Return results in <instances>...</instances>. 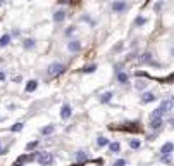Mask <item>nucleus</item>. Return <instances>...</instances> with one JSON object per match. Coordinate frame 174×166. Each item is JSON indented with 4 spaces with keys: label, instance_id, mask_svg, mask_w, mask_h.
I'll return each instance as SVG.
<instances>
[{
    "label": "nucleus",
    "instance_id": "f257e3e1",
    "mask_svg": "<svg viewBox=\"0 0 174 166\" xmlns=\"http://www.w3.org/2000/svg\"><path fill=\"white\" fill-rule=\"evenodd\" d=\"M171 107H172V101H171V99H167V101H162L160 106H159L157 109H153L150 116H152V119H153V118H162L165 113H169V111H171Z\"/></svg>",
    "mask_w": 174,
    "mask_h": 166
},
{
    "label": "nucleus",
    "instance_id": "f03ea898",
    "mask_svg": "<svg viewBox=\"0 0 174 166\" xmlns=\"http://www.w3.org/2000/svg\"><path fill=\"white\" fill-rule=\"evenodd\" d=\"M35 159H36V163L38 164H42V166H50L53 163V154L52 152H47V151H43V152H38V154H35Z\"/></svg>",
    "mask_w": 174,
    "mask_h": 166
},
{
    "label": "nucleus",
    "instance_id": "7ed1b4c3",
    "mask_svg": "<svg viewBox=\"0 0 174 166\" xmlns=\"http://www.w3.org/2000/svg\"><path fill=\"white\" fill-rule=\"evenodd\" d=\"M65 71V66L62 64V62H52V64L48 66L47 69V74L50 76V78H55V76H59V74H62Z\"/></svg>",
    "mask_w": 174,
    "mask_h": 166
},
{
    "label": "nucleus",
    "instance_id": "20e7f679",
    "mask_svg": "<svg viewBox=\"0 0 174 166\" xmlns=\"http://www.w3.org/2000/svg\"><path fill=\"white\" fill-rule=\"evenodd\" d=\"M112 9H114V12H124V10L128 9V4L124 2V0H119V2H114L112 4Z\"/></svg>",
    "mask_w": 174,
    "mask_h": 166
},
{
    "label": "nucleus",
    "instance_id": "39448f33",
    "mask_svg": "<svg viewBox=\"0 0 174 166\" xmlns=\"http://www.w3.org/2000/svg\"><path fill=\"white\" fill-rule=\"evenodd\" d=\"M71 114H73V107H71L69 104H64V106L61 107V118H62V119H69Z\"/></svg>",
    "mask_w": 174,
    "mask_h": 166
},
{
    "label": "nucleus",
    "instance_id": "423d86ee",
    "mask_svg": "<svg viewBox=\"0 0 174 166\" xmlns=\"http://www.w3.org/2000/svg\"><path fill=\"white\" fill-rule=\"evenodd\" d=\"M67 50L69 52H79L81 50V44H79L78 40H69L67 42Z\"/></svg>",
    "mask_w": 174,
    "mask_h": 166
},
{
    "label": "nucleus",
    "instance_id": "0eeeda50",
    "mask_svg": "<svg viewBox=\"0 0 174 166\" xmlns=\"http://www.w3.org/2000/svg\"><path fill=\"white\" fill-rule=\"evenodd\" d=\"M148 127L152 128V130H155V131L160 130V128L164 127V119H162V118H153L152 121H150V125H148Z\"/></svg>",
    "mask_w": 174,
    "mask_h": 166
},
{
    "label": "nucleus",
    "instance_id": "6e6552de",
    "mask_svg": "<svg viewBox=\"0 0 174 166\" xmlns=\"http://www.w3.org/2000/svg\"><path fill=\"white\" fill-rule=\"evenodd\" d=\"M172 149H174V145L171 144V142H165L160 149V156H171V154H172Z\"/></svg>",
    "mask_w": 174,
    "mask_h": 166
},
{
    "label": "nucleus",
    "instance_id": "1a4fd4ad",
    "mask_svg": "<svg viewBox=\"0 0 174 166\" xmlns=\"http://www.w3.org/2000/svg\"><path fill=\"white\" fill-rule=\"evenodd\" d=\"M64 19H65V10L64 9H59V10L53 12V21L55 23H62Z\"/></svg>",
    "mask_w": 174,
    "mask_h": 166
},
{
    "label": "nucleus",
    "instance_id": "9d476101",
    "mask_svg": "<svg viewBox=\"0 0 174 166\" xmlns=\"http://www.w3.org/2000/svg\"><path fill=\"white\" fill-rule=\"evenodd\" d=\"M155 99H157V97L153 95L152 92H145L143 95H141V102H145V104H147V102H153Z\"/></svg>",
    "mask_w": 174,
    "mask_h": 166
},
{
    "label": "nucleus",
    "instance_id": "9b49d317",
    "mask_svg": "<svg viewBox=\"0 0 174 166\" xmlns=\"http://www.w3.org/2000/svg\"><path fill=\"white\" fill-rule=\"evenodd\" d=\"M36 88H38V81L36 80H30L28 81V85H26V92L30 93V92H35Z\"/></svg>",
    "mask_w": 174,
    "mask_h": 166
},
{
    "label": "nucleus",
    "instance_id": "f8f14e48",
    "mask_svg": "<svg viewBox=\"0 0 174 166\" xmlns=\"http://www.w3.org/2000/svg\"><path fill=\"white\" fill-rule=\"evenodd\" d=\"M128 80H129V76H128L126 73H122V71H117V81L121 83V85H126Z\"/></svg>",
    "mask_w": 174,
    "mask_h": 166
},
{
    "label": "nucleus",
    "instance_id": "ddd939ff",
    "mask_svg": "<svg viewBox=\"0 0 174 166\" xmlns=\"http://www.w3.org/2000/svg\"><path fill=\"white\" fill-rule=\"evenodd\" d=\"M10 35H2L0 36V47H7V45L10 44Z\"/></svg>",
    "mask_w": 174,
    "mask_h": 166
},
{
    "label": "nucleus",
    "instance_id": "4468645a",
    "mask_svg": "<svg viewBox=\"0 0 174 166\" xmlns=\"http://www.w3.org/2000/svg\"><path fill=\"white\" fill-rule=\"evenodd\" d=\"M35 45H36V42H35L33 38H26L24 42H22V47H24V48H28V50H30V48H33Z\"/></svg>",
    "mask_w": 174,
    "mask_h": 166
},
{
    "label": "nucleus",
    "instance_id": "2eb2a0df",
    "mask_svg": "<svg viewBox=\"0 0 174 166\" xmlns=\"http://www.w3.org/2000/svg\"><path fill=\"white\" fill-rule=\"evenodd\" d=\"M86 157H88V154L85 152V151H78V152H76V161H78V163L86 161Z\"/></svg>",
    "mask_w": 174,
    "mask_h": 166
},
{
    "label": "nucleus",
    "instance_id": "dca6fc26",
    "mask_svg": "<svg viewBox=\"0 0 174 166\" xmlns=\"http://www.w3.org/2000/svg\"><path fill=\"white\" fill-rule=\"evenodd\" d=\"M110 99H112V92H105L100 95V102H110Z\"/></svg>",
    "mask_w": 174,
    "mask_h": 166
},
{
    "label": "nucleus",
    "instance_id": "f3484780",
    "mask_svg": "<svg viewBox=\"0 0 174 166\" xmlns=\"http://www.w3.org/2000/svg\"><path fill=\"white\" fill-rule=\"evenodd\" d=\"M140 62H143V64H145V62H150V64H152V54H143V56H141V57H140Z\"/></svg>",
    "mask_w": 174,
    "mask_h": 166
},
{
    "label": "nucleus",
    "instance_id": "a211bd4d",
    "mask_svg": "<svg viewBox=\"0 0 174 166\" xmlns=\"http://www.w3.org/2000/svg\"><path fill=\"white\" fill-rule=\"evenodd\" d=\"M109 147H110V152H119L121 151V144L119 142H112V144H109Z\"/></svg>",
    "mask_w": 174,
    "mask_h": 166
},
{
    "label": "nucleus",
    "instance_id": "6ab92c4d",
    "mask_svg": "<svg viewBox=\"0 0 174 166\" xmlns=\"http://www.w3.org/2000/svg\"><path fill=\"white\" fill-rule=\"evenodd\" d=\"M53 130H55V127H53V125H50V127L42 128V133H43V135H50V133H53Z\"/></svg>",
    "mask_w": 174,
    "mask_h": 166
},
{
    "label": "nucleus",
    "instance_id": "aec40b11",
    "mask_svg": "<svg viewBox=\"0 0 174 166\" xmlns=\"http://www.w3.org/2000/svg\"><path fill=\"white\" fill-rule=\"evenodd\" d=\"M95 69H97V64H88L83 68V73H93Z\"/></svg>",
    "mask_w": 174,
    "mask_h": 166
},
{
    "label": "nucleus",
    "instance_id": "412c9836",
    "mask_svg": "<svg viewBox=\"0 0 174 166\" xmlns=\"http://www.w3.org/2000/svg\"><path fill=\"white\" fill-rule=\"evenodd\" d=\"M97 144L100 145V147H104V145H109V139H105V137H98V139H97Z\"/></svg>",
    "mask_w": 174,
    "mask_h": 166
},
{
    "label": "nucleus",
    "instance_id": "4be33fe9",
    "mask_svg": "<svg viewBox=\"0 0 174 166\" xmlns=\"http://www.w3.org/2000/svg\"><path fill=\"white\" fill-rule=\"evenodd\" d=\"M22 127H24V123H16V125H14V127H10V131H14V133H16V131H21L22 130Z\"/></svg>",
    "mask_w": 174,
    "mask_h": 166
},
{
    "label": "nucleus",
    "instance_id": "5701e85b",
    "mask_svg": "<svg viewBox=\"0 0 174 166\" xmlns=\"http://www.w3.org/2000/svg\"><path fill=\"white\" fill-rule=\"evenodd\" d=\"M38 147V140H33V142H30V144L26 145V151H33V149Z\"/></svg>",
    "mask_w": 174,
    "mask_h": 166
},
{
    "label": "nucleus",
    "instance_id": "b1692460",
    "mask_svg": "<svg viewBox=\"0 0 174 166\" xmlns=\"http://www.w3.org/2000/svg\"><path fill=\"white\" fill-rule=\"evenodd\" d=\"M135 24H136V26H143V24H147V19H145V18H136Z\"/></svg>",
    "mask_w": 174,
    "mask_h": 166
},
{
    "label": "nucleus",
    "instance_id": "393cba45",
    "mask_svg": "<svg viewBox=\"0 0 174 166\" xmlns=\"http://www.w3.org/2000/svg\"><path fill=\"white\" fill-rule=\"evenodd\" d=\"M129 147L131 149H140V142L138 140H129Z\"/></svg>",
    "mask_w": 174,
    "mask_h": 166
},
{
    "label": "nucleus",
    "instance_id": "a878e982",
    "mask_svg": "<svg viewBox=\"0 0 174 166\" xmlns=\"http://www.w3.org/2000/svg\"><path fill=\"white\" fill-rule=\"evenodd\" d=\"M126 159H117V161H114V166H126Z\"/></svg>",
    "mask_w": 174,
    "mask_h": 166
},
{
    "label": "nucleus",
    "instance_id": "bb28decb",
    "mask_svg": "<svg viewBox=\"0 0 174 166\" xmlns=\"http://www.w3.org/2000/svg\"><path fill=\"white\" fill-rule=\"evenodd\" d=\"M145 87H147V81H143V80L136 83V88H138V90H141V88H145Z\"/></svg>",
    "mask_w": 174,
    "mask_h": 166
},
{
    "label": "nucleus",
    "instance_id": "cd10ccee",
    "mask_svg": "<svg viewBox=\"0 0 174 166\" xmlns=\"http://www.w3.org/2000/svg\"><path fill=\"white\" fill-rule=\"evenodd\" d=\"M160 159L164 163H171V156H160Z\"/></svg>",
    "mask_w": 174,
    "mask_h": 166
},
{
    "label": "nucleus",
    "instance_id": "c85d7f7f",
    "mask_svg": "<svg viewBox=\"0 0 174 166\" xmlns=\"http://www.w3.org/2000/svg\"><path fill=\"white\" fill-rule=\"evenodd\" d=\"M74 30H76V28H74V26H69V28H67V30H65V35H71V33H73Z\"/></svg>",
    "mask_w": 174,
    "mask_h": 166
},
{
    "label": "nucleus",
    "instance_id": "c756f323",
    "mask_svg": "<svg viewBox=\"0 0 174 166\" xmlns=\"http://www.w3.org/2000/svg\"><path fill=\"white\" fill-rule=\"evenodd\" d=\"M162 5H164V2H157V4H155V10L162 9Z\"/></svg>",
    "mask_w": 174,
    "mask_h": 166
},
{
    "label": "nucleus",
    "instance_id": "7c9ffc66",
    "mask_svg": "<svg viewBox=\"0 0 174 166\" xmlns=\"http://www.w3.org/2000/svg\"><path fill=\"white\" fill-rule=\"evenodd\" d=\"M114 48H116V50H121V48H122V44H117V45H116Z\"/></svg>",
    "mask_w": 174,
    "mask_h": 166
},
{
    "label": "nucleus",
    "instance_id": "2f4dec72",
    "mask_svg": "<svg viewBox=\"0 0 174 166\" xmlns=\"http://www.w3.org/2000/svg\"><path fill=\"white\" fill-rule=\"evenodd\" d=\"M4 152H5V151H4V147H2V142H0V156H2Z\"/></svg>",
    "mask_w": 174,
    "mask_h": 166
},
{
    "label": "nucleus",
    "instance_id": "473e14b6",
    "mask_svg": "<svg viewBox=\"0 0 174 166\" xmlns=\"http://www.w3.org/2000/svg\"><path fill=\"white\" fill-rule=\"evenodd\" d=\"M2 80H5V74L4 73H0V81H2Z\"/></svg>",
    "mask_w": 174,
    "mask_h": 166
},
{
    "label": "nucleus",
    "instance_id": "72a5a7b5",
    "mask_svg": "<svg viewBox=\"0 0 174 166\" xmlns=\"http://www.w3.org/2000/svg\"><path fill=\"white\" fill-rule=\"evenodd\" d=\"M59 2H61V4H67V2H69V0H59Z\"/></svg>",
    "mask_w": 174,
    "mask_h": 166
},
{
    "label": "nucleus",
    "instance_id": "f704fd0d",
    "mask_svg": "<svg viewBox=\"0 0 174 166\" xmlns=\"http://www.w3.org/2000/svg\"><path fill=\"white\" fill-rule=\"evenodd\" d=\"M14 166H21V164H19V163H18V164H14Z\"/></svg>",
    "mask_w": 174,
    "mask_h": 166
}]
</instances>
